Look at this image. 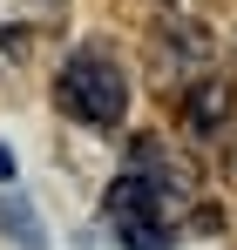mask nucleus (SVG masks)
Wrapping results in <instances>:
<instances>
[{
    "mask_svg": "<svg viewBox=\"0 0 237 250\" xmlns=\"http://www.w3.org/2000/svg\"><path fill=\"white\" fill-rule=\"evenodd\" d=\"M54 108L75 128H95V135L122 128V115H129V75H122V61L109 47H75L54 68Z\"/></svg>",
    "mask_w": 237,
    "mask_h": 250,
    "instance_id": "1",
    "label": "nucleus"
},
{
    "mask_svg": "<svg viewBox=\"0 0 237 250\" xmlns=\"http://www.w3.org/2000/svg\"><path fill=\"white\" fill-rule=\"evenodd\" d=\"M122 169H129V176H142V183H156L169 203L197 189V169L183 163V156H176L163 135H129V149H122Z\"/></svg>",
    "mask_w": 237,
    "mask_h": 250,
    "instance_id": "2",
    "label": "nucleus"
},
{
    "mask_svg": "<svg viewBox=\"0 0 237 250\" xmlns=\"http://www.w3.org/2000/svg\"><path fill=\"white\" fill-rule=\"evenodd\" d=\"M231 108H237V88L224 75H203V82L183 88V128L190 135H224L231 128Z\"/></svg>",
    "mask_w": 237,
    "mask_h": 250,
    "instance_id": "3",
    "label": "nucleus"
},
{
    "mask_svg": "<svg viewBox=\"0 0 237 250\" xmlns=\"http://www.w3.org/2000/svg\"><path fill=\"white\" fill-rule=\"evenodd\" d=\"M156 54H163V68H183L190 82L210 75V34H203L197 21H183V14H169L156 27Z\"/></svg>",
    "mask_w": 237,
    "mask_h": 250,
    "instance_id": "4",
    "label": "nucleus"
},
{
    "mask_svg": "<svg viewBox=\"0 0 237 250\" xmlns=\"http://www.w3.org/2000/svg\"><path fill=\"white\" fill-rule=\"evenodd\" d=\"M102 216H109V223H142V216H169V196H163L156 183H142V176H129V169H122L116 183L102 189Z\"/></svg>",
    "mask_w": 237,
    "mask_h": 250,
    "instance_id": "5",
    "label": "nucleus"
},
{
    "mask_svg": "<svg viewBox=\"0 0 237 250\" xmlns=\"http://www.w3.org/2000/svg\"><path fill=\"white\" fill-rule=\"evenodd\" d=\"M0 237L21 244V250H54V244H47V223L34 216L27 196H0Z\"/></svg>",
    "mask_w": 237,
    "mask_h": 250,
    "instance_id": "6",
    "label": "nucleus"
},
{
    "mask_svg": "<svg viewBox=\"0 0 237 250\" xmlns=\"http://www.w3.org/2000/svg\"><path fill=\"white\" fill-rule=\"evenodd\" d=\"M122 250H176V223L169 216H142V223H116Z\"/></svg>",
    "mask_w": 237,
    "mask_h": 250,
    "instance_id": "7",
    "label": "nucleus"
},
{
    "mask_svg": "<svg viewBox=\"0 0 237 250\" xmlns=\"http://www.w3.org/2000/svg\"><path fill=\"white\" fill-rule=\"evenodd\" d=\"M190 230H197V237H224V209H217V203H197V209H190Z\"/></svg>",
    "mask_w": 237,
    "mask_h": 250,
    "instance_id": "8",
    "label": "nucleus"
},
{
    "mask_svg": "<svg viewBox=\"0 0 237 250\" xmlns=\"http://www.w3.org/2000/svg\"><path fill=\"white\" fill-rule=\"evenodd\" d=\"M34 14H41V27H61L68 21V0H34Z\"/></svg>",
    "mask_w": 237,
    "mask_h": 250,
    "instance_id": "9",
    "label": "nucleus"
},
{
    "mask_svg": "<svg viewBox=\"0 0 237 250\" xmlns=\"http://www.w3.org/2000/svg\"><path fill=\"white\" fill-rule=\"evenodd\" d=\"M14 176H21V163H14V149L0 142V183H14Z\"/></svg>",
    "mask_w": 237,
    "mask_h": 250,
    "instance_id": "10",
    "label": "nucleus"
}]
</instances>
